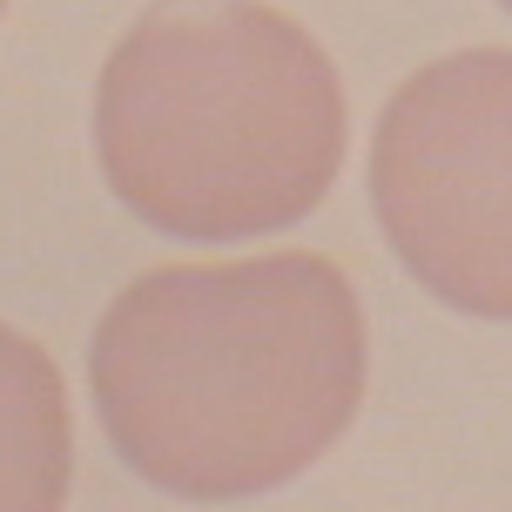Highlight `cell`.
<instances>
[{
	"label": "cell",
	"instance_id": "obj_1",
	"mask_svg": "<svg viewBox=\"0 0 512 512\" xmlns=\"http://www.w3.org/2000/svg\"><path fill=\"white\" fill-rule=\"evenodd\" d=\"M364 371V304L317 250L149 270L88 337L115 459L176 499L290 486L351 432Z\"/></svg>",
	"mask_w": 512,
	"mask_h": 512
},
{
	"label": "cell",
	"instance_id": "obj_2",
	"mask_svg": "<svg viewBox=\"0 0 512 512\" xmlns=\"http://www.w3.org/2000/svg\"><path fill=\"white\" fill-rule=\"evenodd\" d=\"M344 81L270 0H155L95 81V162L169 243L297 230L344 169Z\"/></svg>",
	"mask_w": 512,
	"mask_h": 512
},
{
	"label": "cell",
	"instance_id": "obj_3",
	"mask_svg": "<svg viewBox=\"0 0 512 512\" xmlns=\"http://www.w3.org/2000/svg\"><path fill=\"white\" fill-rule=\"evenodd\" d=\"M371 209L445 310L512 324V48L425 61L371 135Z\"/></svg>",
	"mask_w": 512,
	"mask_h": 512
},
{
	"label": "cell",
	"instance_id": "obj_4",
	"mask_svg": "<svg viewBox=\"0 0 512 512\" xmlns=\"http://www.w3.org/2000/svg\"><path fill=\"white\" fill-rule=\"evenodd\" d=\"M75 479V418L54 358L0 324V512H54Z\"/></svg>",
	"mask_w": 512,
	"mask_h": 512
},
{
	"label": "cell",
	"instance_id": "obj_5",
	"mask_svg": "<svg viewBox=\"0 0 512 512\" xmlns=\"http://www.w3.org/2000/svg\"><path fill=\"white\" fill-rule=\"evenodd\" d=\"M499 7H506V14H512V0H499Z\"/></svg>",
	"mask_w": 512,
	"mask_h": 512
},
{
	"label": "cell",
	"instance_id": "obj_6",
	"mask_svg": "<svg viewBox=\"0 0 512 512\" xmlns=\"http://www.w3.org/2000/svg\"><path fill=\"white\" fill-rule=\"evenodd\" d=\"M0 7H7V0H0Z\"/></svg>",
	"mask_w": 512,
	"mask_h": 512
}]
</instances>
